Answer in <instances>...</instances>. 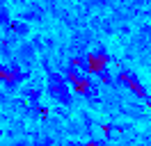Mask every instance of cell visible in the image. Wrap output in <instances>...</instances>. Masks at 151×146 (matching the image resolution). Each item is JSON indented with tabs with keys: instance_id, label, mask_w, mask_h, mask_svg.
Here are the masks:
<instances>
[{
	"instance_id": "obj_1",
	"label": "cell",
	"mask_w": 151,
	"mask_h": 146,
	"mask_svg": "<svg viewBox=\"0 0 151 146\" xmlns=\"http://www.w3.org/2000/svg\"><path fill=\"white\" fill-rule=\"evenodd\" d=\"M46 89H48V94H50L53 100L62 103V105H69V103H71V84L66 82L64 73H60V71H50L48 73Z\"/></svg>"
},
{
	"instance_id": "obj_2",
	"label": "cell",
	"mask_w": 151,
	"mask_h": 146,
	"mask_svg": "<svg viewBox=\"0 0 151 146\" xmlns=\"http://www.w3.org/2000/svg\"><path fill=\"white\" fill-rule=\"evenodd\" d=\"M108 66H110V55L105 53L103 48H96V50L85 55V73L101 75V73L108 71Z\"/></svg>"
},
{
	"instance_id": "obj_3",
	"label": "cell",
	"mask_w": 151,
	"mask_h": 146,
	"mask_svg": "<svg viewBox=\"0 0 151 146\" xmlns=\"http://www.w3.org/2000/svg\"><path fill=\"white\" fill-rule=\"evenodd\" d=\"M30 78V71H23V66H21L19 62L14 64H7V73H5V80H2V87L7 91H14L19 84H23V82Z\"/></svg>"
},
{
	"instance_id": "obj_4",
	"label": "cell",
	"mask_w": 151,
	"mask_h": 146,
	"mask_svg": "<svg viewBox=\"0 0 151 146\" xmlns=\"http://www.w3.org/2000/svg\"><path fill=\"white\" fill-rule=\"evenodd\" d=\"M117 80L122 82V84H126V87H128L135 96H140V98H144L147 103H151L149 96H147V89L142 87V82L135 78V73H133V71H126V69H124V71H119V73H117Z\"/></svg>"
},
{
	"instance_id": "obj_5",
	"label": "cell",
	"mask_w": 151,
	"mask_h": 146,
	"mask_svg": "<svg viewBox=\"0 0 151 146\" xmlns=\"http://www.w3.org/2000/svg\"><path fill=\"white\" fill-rule=\"evenodd\" d=\"M7 30H9L14 36H21V39L30 34V25H28V21H23V18H12V23H9Z\"/></svg>"
},
{
	"instance_id": "obj_6",
	"label": "cell",
	"mask_w": 151,
	"mask_h": 146,
	"mask_svg": "<svg viewBox=\"0 0 151 146\" xmlns=\"http://www.w3.org/2000/svg\"><path fill=\"white\" fill-rule=\"evenodd\" d=\"M12 23V16H9V9H7V2L5 0H0V27H9Z\"/></svg>"
},
{
	"instance_id": "obj_7",
	"label": "cell",
	"mask_w": 151,
	"mask_h": 146,
	"mask_svg": "<svg viewBox=\"0 0 151 146\" xmlns=\"http://www.w3.org/2000/svg\"><path fill=\"white\" fill-rule=\"evenodd\" d=\"M23 96H25V98H28L32 105H37L39 98H41V89H39V87H28V89L23 91Z\"/></svg>"
},
{
	"instance_id": "obj_8",
	"label": "cell",
	"mask_w": 151,
	"mask_h": 146,
	"mask_svg": "<svg viewBox=\"0 0 151 146\" xmlns=\"http://www.w3.org/2000/svg\"><path fill=\"white\" fill-rule=\"evenodd\" d=\"M0 53L5 55V57H9V55H12V41L7 39V36L0 39Z\"/></svg>"
},
{
	"instance_id": "obj_9",
	"label": "cell",
	"mask_w": 151,
	"mask_h": 146,
	"mask_svg": "<svg viewBox=\"0 0 151 146\" xmlns=\"http://www.w3.org/2000/svg\"><path fill=\"white\" fill-rule=\"evenodd\" d=\"M101 130H103V135H105V137H110V135H112V130H114V128L110 126V123H103V126H101Z\"/></svg>"
},
{
	"instance_id": "obj_10",
	"label": "cell",
	"mask_w": 151,
	"mask_h": 146,
	"mask_svg": "<svg viewBox=\"0 0 151 146\" xmlns=\"http://www.w3.org/2000/svg\"><path fill=\"white\" fill-rule=\"evenodd\" d=\"M5 73H7V64L0 62V84H2V80H5Z\"/></svg>"
},
{
	"instance_id": "obj_11",
	"label": "cell",
	"mask_w": 151,
	"mask_h": 146,
	"mask_svg": "<svg viewBox=\"0 0 151 146\" xmlns=\"http://www.w3.org/2000/svg\"><path fill=\"white\" fill-rule=\"evenodd\" d=\"M16 146H25V144H23V142H21V144H16Z\"/></svg>"
},
{
	"instance_id": "obj_12",
	"label": "cell",
	"mask_w": 151,
	"mask_h": 146,
	"mask_svg": "<svg viewBox=\"0 0 151 146\" xmlns=\"http://www.w3.org/2000/svg\"><path fill=\"white\" fill-rule=\"evenodd\" d=\"M0 137H2V130H0Z\"/></svg>"
},
{
	"instance_id": "obj_13",
	"label": "cell",
	"mask_w": 151,
	"mask_h": 146,
	"mask_svg": "<svg viewBox=\"0 0 151 146\" xmlns=\"http://www.w3.org/2000/svg\"><path fill=\"white\" fill-rule=\"evenodd\" d=\"M16 2H19V0H16Z\"/></svg>"
}]
</instances>
